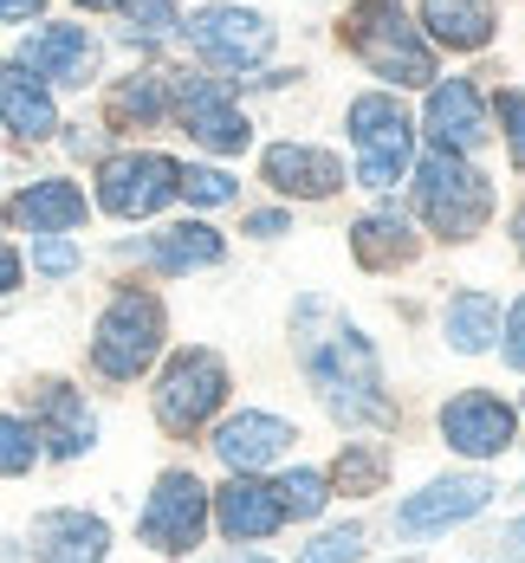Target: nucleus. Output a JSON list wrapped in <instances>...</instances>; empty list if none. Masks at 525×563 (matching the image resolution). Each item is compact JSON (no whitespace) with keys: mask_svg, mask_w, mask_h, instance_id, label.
I'll return each mask as SVG.
<instances>
[{"mask_svg":"<svg viewBox=\"0 0 525 563\" xmlns=\"http://www.w3.org/2000/svg\"><path fill=\"white\" fill-rule=\"evenodd\" d=\"M188 46L208 58L215 71H253L273 53V20L253 7H201L188 20Z\"/></svg>","mask_w":525,"mask_h":563,"instance_id":"8","label":"nucleus"},{"mask_svg":"<svg viewBox=\"0 0 525 563\" xmlns=\"http://www.w3.org/2000/svg\"><path fill=\"white\" fill-rule=\"evenodd\" d=\"M513 434H519V415L500 401V395L486 389H467L455 395L448 408H441V441L467 460H493V453L513 448Z\"/></svg>","mask_w":525,"mask_h":563,"instance_id":"10","label":"nucleus"},{"mask_svg":"<svg viewBox=\"0 0 525 563\" xmlns=\"http://www.w3.org/2000/svg\"><path fill=\"white\" fill-rule=\"evenodd\" d=\"M163 111H169V78H163V71H136V78H123L111 91L117 123H156Z\"/></svg>","mask_w":525,"mask_h":563,"instance_id":"27","label":"nucleus"},{"mask_svg":"<svg viewBox=\"0 0 525 563\" xmlns=\"http://www.w3.org/2000/svg\"><path fill=\"white\" fill-rule=\"evenodd\" d=\"M156 350H163V305L150 298V291H117L111 305H105V318H98V338H91V363H98V376H111V383H136L150 363H156Z\"/></svg>","mask_w":525,"mask_h":563,"instance_id":"4","label":"nucleus"},{"mask_svg":"<svg viewBox=\"0 0 525 563\" xmlns=\"http://www.w3.org/2000/svg\"><path fill=\"white\" fill-rule=\"evenodd\" d=\"M292 421H280V415H266V408H240V415H228L221 428H215V460L228 466V473H260V466H280L292 453Z\"/></svg>","mask_w":525,"mask_h":563,"instance_id":"12","label":"nucleus"},{"mask_svg":"<svg viewBox=\"0 0 525 563\" xmlns=\"http://www.w3.org/2000/svg\"><path fill=\"white\" fill-rule=\"evenodd\" d=\"M493 338H500V298H486V291H455V298H448V343H455L461 356H480Z\"/></svg>","mask_w":525,"mask_h":563,"instance_id":"25","label":"nucleus"},{"mask_svg":"<svg viewBox=\"0 0 525 563\" xmlns=\"http://www.w3.org/2000/svg\"><path fill=\"white\" fill-rule=\"evenodd\" d=\"M273 493H280L286 518H318V511H325V499H331V479H325V473H311V466H292Z\"/></svg>","mask_w":525,"mask_h":563,"instance_id":"28","label":"nucleus"},{"mask_svg":"<svg viewBox=\"0 0 525 563\" xmlns=\"http://www.w3.org/2000/svg\"><path fill=\"white\" fill-rule=\"evenodd\" d=\"M13 221L26 233H72L85 221V195L72 181H33L26 195H13Z\"/></svg>","mask_w":525,"mask_h":563,"instance_id":"22","label":"nucleus"},{"mask_svg":"<svg viewBox=\"0 0 525 563\" xmlns=\"http://www.w3.org/2000/svg\"><path fill=\"white\" fill-rule=\"evenodd\" d=\"M415 208H422V221L435 227L441 240H473L486 227V214H493V188H486V175L473 169L467 156L428 150L415 163Z\"/></svg>","mask_w":525,"mask_h":563,"instance_id":"2","label":"nucleus"},{"mask_svg":"<svg viewBox=\"0 0 525 563\" xmlns=\"http://www.w3.org/2000/svg\"><path fill=\"white\" fill-rule=\"evenodd\" d=\"M266 181L292 195V201H325V195H338L344 188V163L331 156V150H311V143H280V150H266Z\"/></svg>","mask_w":525,"mask_h":563,"instance_id":"15","label":"nucleus"},{"mask_svg":"<svg viewBox=\"0 0 525 563\" xmlns=\"http://www.w3.org/2000/svg\"><path fill=\"white\" fill-rule=\"evenodd\" d=\"M500 123H506V150L525 169V91H500Z\"/></svg>","mask_w":525,"mask_h":563,"instance_id":"33","label":"nucleus"},{"mask_svg":"<svg viewBox=\"0 0 525 563\" xmlns=\"http://www.w3.org/2000/svg\"><path fill=\"white\" fill-rule=\"evenodd\" d=\"M292 331H298V363H305L318 401L331 408V421H344V428H390L396 421V401L383 395V363L350 318H338L325 298H298Z\"/></svg>","mask_w":525,"mask_h":563,"instance_id":"1","label":"nucleus"},{"mask_svg":"<svg viewBox=\"0 0 525 563\" xmlns=\"http://www.w3.org/2000/svg\"><path fill=\"white\" fill-rule=\"evenodd\" d=\"M363 558V525H344V531H325V538H311L298 563H357Z\"/></svg>","mask_w":525,"mask_h":563,"instance_id":"31","label":"nucleus"},{"mask_svg":"<svg viewBox=\"0 0 525 563\" xmlns=\"http://www.w3.org/2000/svg\"><path fill=\"white\" fill-rule=\"evenodd\" d=\"M513 246H519V260H525V201H519V214H513Z\"/></svg>","mask_w":525,"mask_h":563,"instance_id":"39","label":"nucleus"},{"mask_svg":"<svg viewBox=\"0 0 525 563\" xmlns=\"http://www.w3.org/2000/svg\"><path fill=\"white\" fill-rule=\"evenodd\" d=\"M175 188H182V163L175 156H156V150H136V156H111L105 163V175H98V208L117 214V221H143L163 201H175Z\"/></svg>","mask_w":525,"mask_h":563,"instance_id":"7","label":"nucleus"},{"mask_svg":"<svg viewBox=\"0 0 525 563\" xmlns=\"http://www.w3.org/2000/svg\"><path fill=\"white\" fill-rule=\"evenodd\" d=\"M175 111H182V123H188V136L195 143H208L215 156H240L247 150V117L233 111L228 85L221 78H182V91H175Z\"/></svg>","mask_w":525,"mask_h":563,"instance_id":"13","label":"nucleus"},{"mask_svg":"<svg viewBox=\"0 0 525 563\" xmlns=\"http://www.w3.org/2000/svg\"><path fill=\"white\" fill-rule=\"evenodd\" d=\"M78 7H117V0H78Z\"/></svg>","mask_w":525,"mask_h":563,"instance_id":"42","label":"nucleus"},{"mask_svg":"<svg viewBox=\"0 0 525 563\" xmlns=\"http://www.w3.org/2000/svg\"><path fill=\"white\" fill-rule=\"evenodd\" d=\"M0 123H7L13 136H26V143H40V136L58 130L53 98H46V85H40L26 65H0Z\"/></svg>","mask_w":525,"mask_h":563,"instance_id":"20","label":"nucleus"},{"mask_svg":"<svg viewBox=\"0 0 525 563\" xmlns=\"http://www.w3.org/2000/svg\"><path fill=\"white\" fill-rule=\"evenodd\" d=\"M486 499H493V479L486 473H448V479L408 493L403 506H396V525H403L408 538H428V531L467 525L473 511H486Z\"/></svg>","mask_w":525,"mask_h":563,"instance_id":"11","label":"nucleus"},{"mask_svg":"<svg viewBox=\"0 0 525 563\" xmlns=\"http://www.w3.org/2000/svg\"><path fill=\"white\" fill-rule=\"evenodd\" d=\"M33 460H40V434H33L20 415H0V473H7V479H20Z\"/></svg>","mask_w":525,"mask_h":563,"instance_id":"29","label":"nucleus"},{"mask_svg":"<svg viewBox=\"0 0 525 563\" xmlns=\"http://www.w3.org/2000/svg\"><path fill=\"white\" fill-rule=\"evenodd\" d=\"M506 363L525 369V298L513 305V318H506Z\"/></svg>","mask_w":525,"mask_h":563,"instance_id":"35","label":"nucleus"},{"mask_svg":"<svg viewBox=\"0 0 525 563\" xmlns=\"http://www.w3.org/2000/svg\"><path fill=\"white\" fill-rule=\"evenodd\" d=\"M350 143H357V181L363 188H396L415 156V123L390 91H370L350 104Z\"/></svg>","mask_w":525,"mask_h":563,"instance_id":"5","label":"nucleus"},{"mask_svg":"<svg viewBox=\"0 0 525 563\" xmlns=\"http://www.w3.org/2000/svg\"><path fill=\"white\" fill-rule=\"evenodd\" d=\"M513 544H519V551H525V518H519V525H513Z\"/></svg>","mask_w":525,"mask_h":563,"instance_id":"41","label":"nucleus"},{"mask_svg":"<svg viewBox=\"0 0 525 563\" xmlns=\"http://www.w3.org/2000/svg\"><path fill=\"white\" fill-rule=\"evenodd\" d=\"M13 285H20V260L0 246V291H13Z\"/></svg>","mask_w":525,"mask_h":563,"instance_id":"38","label":"nucleus"},{"mask_svg":"<svg viewBox=\"0 0 525 563\" xmlns=\"http://www.w3.org/2000/svg\"><path fill=\"white\" fill-rule=\"evenodd\" d=\"M428 136H435V150H455V156L486 143V111H480V91L467 78H448L428 91Z\"/></svg>","mask_w":525,"mask_h":563,"instance_id":"18","label":"nucleus"},{"mask_svg":"<svg viewBox=\"0 0 525 563\" xmlns=\"http://www.w3.org/2000/svg\"><path fill=\"white\" fill-rule=\"evenodd\" d=\"M247 233H260V240H273V233H286V214H247Z\"/></svg>","mask_w":525,"mask_h":563,"instance_id":"36","label":"nucleus"},{"mask_svg":"<svg viewBox=\"0 0 525 563\" xmlns=\"http://www.w3.org/2000/svg\"><path fill=\"white\" fill-rule=\"evenodd\" d=\"M20 65L33 78H53V85H85L98 71V46H91L85 26H40V33H26Z\"/></svg>","mask_w":525,"mask_h":563,"instance_id":"16","label":"nucleus"},{"mask_svg":"<svg viewBox=\"0 0 525 563\" xmlns=\"http://www.w3.org/2000/svg\"><path fill=\"white\" fill-rule=\"evenodd\" d=\"M350 253H357V266H370V273H396V266L415 260V233H408V221H396V214H370V221H357V233H350Z\"/></svg>","mask_w":525,"mask_h":563,"instance_id":"23","label":"nucleus"},{"mask_svg":"<svg viewBox=\"0 0 525 563\" xmlns=\"http://www.w3.org/2000/svg\"><path fill=\"white\" fill-rule=\"evenodd\" d=\"M111 531L91 511H46L33 518V563H105Z\"/></svg>","mask_w":525,"mask_h":563,"instance_id":"17","label":"nucleus"},{"mask_svg":"<svg viewBox=\"0 0 525 563\" xmlns=\"http://www.w3.org/2000/svg\"><path fill=\"white\" fill-rule=\"evenodd\" d=\"M201 531H208V486L195 473H163L143 506V544L175 558V551L201 544Z\"/></svg>","mask_w":525,"mask_h":563,"instance_id":"9","label":"nucleus"},{"mask_svg":"<svg viewBox=\"0 0 525 563\" xmlns=\"http://www.w3.org/2000/svg\"><path fill=\"white\" fill-rule=\"evenodd\" d=\"M46 0H0V20H33Z\"/></svg>","mask_w":525,"mask_h":563,"instance_id":"37","label":"nucleus"},{"mask_svg":"<svg viewBox=\"0 0 525 563\" xmlns=\"http://www.w3.org/2000/svg\"><path fill=\"white\" fill-rule=\"evenodd\" d=\"M130 20V40H169L175 33V0H117Z\"/></svg>","mask_w":525,"mask_h":563,"instance_id":"30","label":"nucleus"},{"mask_svg":"<svg viewBox=\"0 0 525 563\" xmlns=\"http://www.w3.org/2000/svg\"><path fill=\"white\" fill-rule=\"evenodd\" d=\"M33 415H40V441H46L58 460H78V453L91 448V434H98L85 395L72 389V383H40V389H33Z\"/></svg>","mask_w":525,"mask_h":563,"instance_id":"19","label":"nucleus"},{"mask_svg":"<svg viewBox=\"0 0 525 563\" xmlns=\"http://www.w3.org/2000/svg\"><path fill=\"white\" fill-rule=\"evenodd\" d=\"M344 40L376 78L390 85H428L435 78V53L422 46V33L408 26L403 0H357L344 13Z\"/></svg>","mask_w":525,"mask_h":563,"instance_id":"3","label":"nucleus"},{"mask_svg":"<svg viewBox=\"0 0 525 563\" xmlns=\"http://www.w3.org/2000/svg\"><path fill=\"white\" fill-rule=\"evenodd\" d=\"M215 525H221V538L233 544H260V538H273L280 525H286V506H280V493L273 486H260L253 473H233L228 486L215 493Z\"/></svg>","mask_w":525,"mask_h":563,"instance_id":"14","label":"nucleus"},{"mask_svg":"<svg viewBox=\"0 0 525 563\" xmlns=\"http://www.w3.org/2000/svg\"><path fill=\"white\" fill-rule=\"evenodd\" d=\"M383 479H390V448H376V441H344L338 466H331V486H338V493H383Z\"/></svg>","mask_w":525,"mask_h":563,"instance_id":"26","label":"nucleus"},{"mask_svg":"<svg viewBox=\"0 0 525 563\" xmlns=\"http://www.w3.org/2000/svg\"><path fill=\"white\" fill-rule=\"evenodd\" d=\"M221 401H228V363L215 350H175L156 383V421L169 434H195V428H208V415Z\"/></svg>","mask_w":525,"mask_h":563,"instance_id":"6","label":"nucleus"},{"mask_svg":"<svg viewBox=\"0 0 525 563\" xmlns=\"http://www.w3.org/2000/svg\"><path fill=\"white\" fill-rule=\"evenodd\" d=\"M221 563H266V558H247V551H233V558H221Z\"/></svg>","mask_w":525,"mask_h":563,"instance_id":"40","label":"nucleus"},{"mask_svg":"<svg viewBox=\"0 0 525 563\" xmlns=\"http://www.w3.org/2000/svg\"><path fill=\"white\" fill-rule=\"evenodd\" d=\"M422 26L448 53H480L493 40V7L486 0H422Z\"/></svg>","mask_w":525,"mask_h":563,"instance_id":"21","label":"nucleus"},{"mask_svg":"<svg viewBox=\"0 0 525 563\" xmlns=\"http://www.w3.org/2000/svg\"><path fill=\"white\" fill-rule=\"evenodd\" d=\"M228 246H221V233L201 221H182V227H163L156 240H150V260L163 266V273H188V266H215Z\"/></svg>","mask_w":525,"mask_h":563,"instance_id":"24","label":"nucleus"},{"mask_svg":"<svg viewBox=\"0 0 525 563\" xmlns=\"http://www.w3.org/2000/svg\"><path fill=\"white\" fill-rule=\"evenodd\" d=\"M33 260H40V273H53V279H65V273L78 266V246H72V240H58V233H46Z\"/></svg>","mask_w":525,"mask_h":563,"instance_id":"34","label":"nucleus"},{"mask_svg":"<svg viewBox=\"0 0 525 563\" xmlns=\"http://www.w3.org/2000/svg\"><path fill=\"white\" fill-rule=\"evenodd\" d=\"M175 195H188L201 208H221V201H233V175L228 169H182V188Z\"/></svg>","mask_w":525,"mask_h":563,"instance_id":"32","label":"nucleus"}]
</instances>
